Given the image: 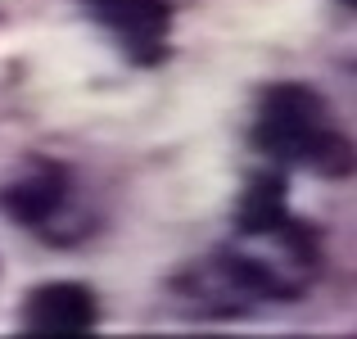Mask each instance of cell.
Instances as JSON below:
<instances>
[{"label":"cell","mask_w":357,"mask_h":339,"mask_svg":"<svg viewBox=\"0 0 357 339\" xmlns=\"http://www.w3.org/2000/svg\"><path fill=\"white\" fill-rule=\"evenodd\" d=\"M317 235L303 222L280 218L271 226L236 231L218 253L172 276V299L199 322H236L262 303H294L317 280Z\"/></svg>","instance_id":"1"},{"label":"cell","mask_w":357,"mask_h":339,"mask_svg":"<svg viewBox=\"0 0 357 339\" xmlns=\"http://www.w3.org/2000/svg\"><path fill=\"white\" fill-rule=\"evenodd\" d=\"M249 140L271 167H303L317 176L349 172V136L335 122L326 96L303 82H276L262 91Z\"/></svg>","instance_id":"2"},{"label":"cell","mask_w":357,"mask_h":339,"mask_svg":"<svg viewBox=\"0 0 357 339\" xmlns=\"http://www.w3.org/2000/svg\"><path fill=\"white\" fill-rule=\"evenodd\" d=\"M0 209L18 226L54 244H68L86 231V213H77V195H73V172L50 158H36L32 167H23L0 190Z\"/></svg>","instance_id":"3"},{"label":"cell","mask_w":357,"mask_h":339,"mask_svg":"<svg viewBox=\"0 0 357 339\" xmlns=\"http://www.w3.org/2000/svg\"><path fill=\"white\" fill-rule=\"evenodd\" d=\"M77 5L136 68H158L167 59L172 50V5L167 0H77Z\"/></svg>","instance_id":"4"},{"label":"cell","mask_w":357,"mask_h":339,"mask_svg":"<svg viewBox=\"0 0 357 339\" xmlns=\"http://www.w3.org/2000/svg\"><path fill=\"white\" fill-rule=\"evenodd\" d=\"M100 322V303L82 280H45V285L27 289L23 308H18V331L41 335V339H68L86 335Z\"/></svg>","instance_id":"5"},{"label":"cell","mask_w":357,"mask_h":339,"mask_svg":"<svg viewBox=\"0 0 357 339\" xmlns=\"http://www.w3.org/2000/svg\"><path fill=\"white\" fill-rule=\"evenodd\" d=\"M289 218V195H285V172L280 167H262V172L249 176V186L240 190L236 204V231H249V226H271Z\"/></svg>","instance_id":"6"},{"label":"cell","mask_w":357,"mask_h":339,"mask_svg":"<svg viewBox=\"0 0 357 339\" xmlns=\"http://www.w3.org/2000/svg\"><path fill=\"white\" fill-rule=\"evenodd\" d=\"M344 5H353V0H344Z\"/></svg>","instance_id":"7"}]
</instances>
